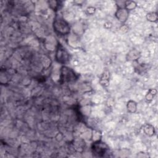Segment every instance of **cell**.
I'll use <instances>...</instances> for the list:
<instances>
[{
    "instance_id": "1",
    "label": "cell",
    "mask_w": 158,
    "mask_h": 158,
    "mask_svg": "<svg viewBox=\"0 0 158 158\" xmlns=\"http://www.w3.org/2000/svg\"><path fill=\"white\" fill-rule=\"evenodd\" d=\"M54 28L60 35H65L70 30L68 23L61 17H56L54 22Z\"/></svg>"
},
{
    "instance_id": "2",
    "label": "cell",
    "mask_w": 158,
    "mask_h": 158,
    "mask_svg": "<svg viewBox=\"0 0 158 158\" xmlns=\"http://www.w3.org/2000/svg\"><path fill=\"white\" fill-rule=\"evenodd\" d=\"M108 149V146L102 142L97 141L94 143L92 146V150L94 154L101 157L106 152Z\"/></svg>"
},
{
    "instance_id": "3",
    "label": "cell",
    "mask_w": 158,
    "mask_h": 158,
    "mask_svg": "<svg viewBox=\"0 0 158 158\" xmlns=\"http://www.w3.org/2000/svg\"><path fill=\"white\" fill-rule=\"evenodd\" d=\"M62 80L64 81H70L75 78V74L71 69L66 67L62 68Z\"/></svg>"
},
{
    "instance_id": "4",
    "label": "cell",
    "mask_w": 158,
    "mask_h": 158,
    "mask_svg": "<svg viewBox=\"0 0 158 158\" xmlns=\"http://www.w3.org/2000/svg\"><path fill=\"white\" fill-rule=\"evenodd\" d=\"M56 56H58L57 60L60 62L64 63L69 60V54L66 51L65 49L61 45L59 46Z\"/></svg>"
}]
</instances>
